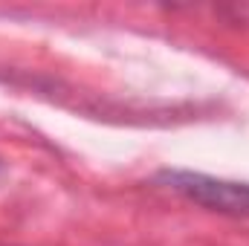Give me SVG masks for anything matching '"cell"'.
<instances>
[{
  "mask_svg": "<svg viewBox=\"0 0 249 246\" xmlns=\"http://www.w3.org/2000/svg\"><path fill=\"white\" fill-rule=\"evenodd\" d=\"M154 180L162 188L209 211L229 214V217H249V183L223 180V177H212L188 168H162Z\"/></svg>",
  "mask_w": 249,
  "mask_h": 246,
  "instance_id": "1",
  "label": "cell"
}]
</instances>
